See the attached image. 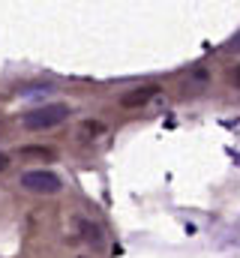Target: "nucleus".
<instances>
[{"instance_id": "f257e3e1", "label": "nucleus", "mask_w": 240, "mask_h": 258, "mask_svg": "<svg viewBox=\"0 0 240 258\" xmlns=\"http://www.w3.org/2000/svg\"><path fill=\"white\" fill-rule=\"evenodd\" d=\"M66 117H69V105H63V102H51V105H39V108L24 111V114H21V126L30 129V132H39V129L60 126Z\"/></svg>"}, {"instance_id": "f03ea898", "label": "nucleus", "mask_w": 240, "mask_h": 258, "mask_svg": "<svg viewBox=\"0 0 240 258\" xmlns=\"http://www.w3.org/2000/svg\"><path fill=\"white\" fill-rule=\"evenodd\" d=\"M21 186H24L27 192H33V195H57L60 186H63V180H60L54 171H42V168H36V171L21 174Z\"/></svg>"}, {"instance_id": "7ed1b4c3", "label": "nucleus", "mask_w": 240, "mask_h": 258, "mask_svg": "<svg viewBox=\"0 0 240 258\" xmlns=\"http://www.w3.org/2000/svg\"><path fill=\"white\" fill-rule=\"evenodd\" d=\"M156 93H159V87H156V84H144V87L126 90V93L120 96V105H123V108H141V105H147Z\"/></svg>"}, {"instance_id": "20e7f679", "label": "nucleus", "mask_w": 240, "mask_h": 258, "mask_svg": "<svg viewBox=\"0 0 240 258\" xmlns=\"http://www.w3.org/2000/svg\"><path fill=\"white\" fill-rule=\"evenodd\" d=\"M75 228H78V234H81V240H84V243H90L93 249H102V246H105V237H102V228H99L96 222H90V219H75Z\"/></svg>"}, {"instance_id": "39448f33", "label": "nucleus", "mask_w": 240, "mask_h": 258, "mask_svg": "<svg viewBox=\"0 0 240 258\" xmlns=\"http://www.w3.org/2000/svg\"><path fill=\"white\" fill-rule=\"evenodd\" d=\"M21 156L24 159H45V162H51V159H57V150L54 147H21Z\"/></svg>"}, {"instance_id": "423d86ee", "label": "nucleus", "mask_w": 240, "mask_h": 258, "mask_svg": "<svg viewBox=\"0 0 240 258\" xmlns=\"http://www.w3.org/2000/svg\"><path fill=\"white\" fill-rule=\"evenodd\" d=\"M102 132H105L102 123H96V120H84V123L78 126V138H81V141H93V138L102 135Z\"/></svg>"}, {"instance_id": "0eeeda50", "label": "nucleus", "mask_w": 240, "mask_h": 258, "mask_svg": "<svg viewBox=\"0 0 240 258\" xmlns=\"http://www.w3.org/2000/svg\"><path fill=\"white\" fill-rule=\"evenodd\" d=\"M225 51H228V54H240V30L228 39V42H225Z\"/></svg>"}, {"instance_id": "6e6552de", "label": "nucleus", "mask_w": 240, "mask_h": 258, "mask_svg": "<svg viewBox=\"0 0 240 258\" xmlns=\"http://www.w3.org/2000/svg\"><path fill=\"white\" fill-rule=\"evenodd\" d=\"M6 165H9V159H6V156H3V153H0V171H3V168H6Z\"/></svg>"}, {"instance_id": "1a4fd4ad", "label": "nucleus", "mask_w": 240, "mask_h": 258, "mask_svg": "<svg viewBox=\"0 0 240 258\" xmlns=\"http://www.w3.org/2000/svg\"><path fill=\"white\" fill-rule=\"evenodd\" d=\"M234 84H237V87H240V66H237V69H234Z\"/></svg>"}]
</instances>
